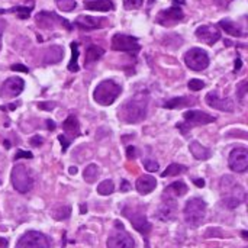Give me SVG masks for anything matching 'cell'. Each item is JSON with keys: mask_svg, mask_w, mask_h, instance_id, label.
<instances>
[{"mask_svg": "<svg viewBox=\"0 0 248 248\" xmlns=\"http://www.w3.org/2000/svg\"><path fill=\"white\" fill-rule=\"evenodd\" d=\"M192 102L185 97V96H179V97H173L171 100L166 102L164 103V108L166 109H182V108H186L187 105H190Z\"/></svg>", "mask_w": 248, "mask_h": 248, "instance_id": "f1b7e54d", "label": "cell"}, {"mask_svg": "<svg viewBox=\"0 0 248 248\" xmlns=\"http://www.w3.org/2000/svg\"><path fill=\"white\" fill-rule=\"evenodd\" d=\"M0 248H7V240L0 238Z\"/></svg>", "mask_w": 248, "mask_h": 248, "instance_id": "816d5d0a", "label": "cell"}, {"mask_svg": "<svg viewBox=\"0 0 248 248\" xmlns=\"http://www.w3.org/2000/svg\"><path fill=\"white\" fill-rule=\"evenodd\" d=\"M58 141L61 142L62 153H64V151H67V148H68V145H70V142H71V141H70L65 135H60V137H58Z\"/></svg>", "mask_w": 248, "mask_h": 248, "instance_id": "b9f144b4", "label": "cell"}, {"mask_svg": "<svg viewBox=\"0 0 248 248\" xmlns=\"http://www.w3.org/2000/svg\"><path fill=\"white\" fill-rule=\"evenodd\" d=\"M185 118V124L186 125H206V124H212L217 121L215 116L206 113V112H202V110H187L185 112L183 115Z\"/></svg>", "mask_w": 248, "mask_h": 248, "instance_id": "2e32d148", "label": "cell"}, {"mask_svg": "<svg viewBox=\"0 0 248 248\" xmlns=\"http://www.w3.org/2000/svg\"><path fill=\"white\" fill-rule=\"evenodd\" d=\"M129 189H131L129 183H128L126 180H122V186H121V190H122V192H128Z\"/></svg>", "mask_w": 248, "mask_h": 248, "instance_id": "bcb514c9", "label": "cell"}, {"mask_svg": "<svg viewBox=\"0 0 248 248\" xmlns=\"http://www.w3.org/2000/svg\"><path fill=\"white\" fill-rule=\"evenodd\" d=\"M206 103L211 108L218 109V110H222V112H232L234 110V102L231 99H222V97H219L214 92H211V93L206 94Z\"/></svg>", "mask_w": 248, "mask_h": 248, "instance_id": "d6986e66", "label": "cell"}, {"mask_svg": "<svg viewBox=\"0 0 248 248\" xmlns=\"http://www.w3.org/2000/svg\"><path fill=\"white\" fill-rule=\"evenodd\" d=\"M183 17H185L183 10L179 6H173L166 10H161L157 15V22L163 26H171V25H176L177 22H180Z\"/></svg>", "mask_w": 248, "mask_h": 248, "instance_id": "7c38bea8", "label": "cell"}, {"mask_svg": "<svg viewBox=\"0 0 248 248\" xmlns=\"http://www.w3.org/2000/svg\"><path fill=\"white\" fill-rule=\"evenodd\" d=\"M219 26H221L227 33H230V35H232V36H243V31L240 29V26H238L235 22L230 20V19H222V20L219 22Z\"/></svg>", "mask_w": 248, "mask_h": 248, "instance_id": "4316f807", "label": "cell"}, {"mask_svg": "<svg viewBox=\"0 0 248 248\" xmlns=\"http://www.w3.org/2000/svg\"><path fill=\"white\" fill-rule=\"evenodd\" d=\"M230 169L235 173H244L248 169V150L244 147H237L231 151L228 158Z\"/></svg>", "mask_w": 248, "mask_h": 248, "instance_id": "30bf717a", "label": "cell"}, {"mask_svg": "<svg viewBox=\"0 0 248 248\" xmlns=\"http://www.w3.org/2000/svg\"><path fill=\"white\" fill-rule=\"evenodd\" d=\"M187 170V167L180 166V164H170L164 171H163V177H170V176H177L180 173H185Z\"/></svg>", "mask_w": 248, "mask_h": 248, "instance_id": "d6a6232c", "label": "cell"}, {"mask_svg": "<svg viewBox=\"0 0 248 248\" xmlns=\"http://www.w3.org/2000/svg\"><path fill=\"white\" fill-rule=\"evenodd\" d=\"M115 190V185L112 180H103L99 186H97V193L102 195V196H109L112 195Z\"/></svg>", "mask_w": 248, "mask_h": 248, "instance_id": "1f68e13d", "label": "cell"}, {"mask_svg": "<svg viewBox=\"0 0 248 248\" xmlns=\"http://www.w3.org/2000/svg\"><path fill=\"white\" fill-rule=\"evenodd\" d=\"M74 25L80 29L84 31H93V29H100L106 25L105 17H94V16H78L74 20Z\"/></svg>", "mask_w": 248, "mask_h": 248, "instance_id": "e0dca14e", "label": "cell"}, {"mask_svg": "<svg viewBox=\"0 0 248 248\" xmlns=\"http://www.w3.org/2000/svg\"><path fill=\"white\" fill-rule=\"evenodd\" d=\"M83 177L87 183H94L96 179L99 177V167L96 164H89L86 169H84V173H83Z\"/></svg>", "mask_w": 248, "mask_h": 248, "instance_id": "f546056e", "label": "cell"}, {"mask_svg": "<svg viewBox=\"0 0 248 248\" xmlns=\"http://www.w3.org/2000/svg\"><path fill=\"white\" fill-rule=\"evenodd\" d=\"M71 215V208L70 206H62V208H58L54 211L52 217L57 219V221H62V219H67L68 217Z\"/></svg>", "mask_w": 248, "mask_h": 248, "instance_id": "e575fe53", "label": "cell"}, {"mask_svg": "<svg viewBox=\"0 0 248 248\" xmlns=\"http://www.w3.org/2000/svg\"><path fill=\"white\" fill-rule=\"evenodd\" d=\"M189 150H190V153L193 154V157H195L196 160H202V161H203V160L211 158V155H212L211 150H209V148H206V147H203V145H202V144H199L198 141L190 142Z\"/></svg>", "mask_w": 248, "mask_h": 248, "instance_id": "cb8c5ba5", "label": "cell"}, {"mask_svg": "<svg viewBox=\"0 0 248 248\" xmlns=\"http://www.w3.org/2000/svg\"><path fill=\"white\" fill-rule=\"evenodd\" d=\"M10 179H12L13 187L19 193H28L29 190H32V187L35 185V179H33L32 171L23 164H16L13 167Z\"/></svg>", "mask_w": 248, "mask_h": 248, "instance_id": "277c9868", "label": "cell"}, {"mask_svg": "<svg viewBox=\"0 0 248 248\" xmlns=\"http://www.w3.org/2000/svg\"><path fill=\"white\" fill-rule=\"evenodd\" d=\"M54 22H57V23H60V25H62L65 29H71V25H70V22L68 20H65L64 17H60L58 15H55V13H52V12H41V13H38V16H36V23L41 26V28H52L54 26Z\"/></svg>", "mask_w": 248, "mask_h": 248, "instance_id": "5bb4252c", "label": "cell"}, {"mask_svg": "<svg viewBox=\"0 0 248 248\" xmlns=\"http://www.w3.org/2000/svg\"><path fill=\"white\" fill-rule=\"evenodd\" d=\"M16 13L20 19H28L31 12H32V6H16V7H12L9 10H0V13Z\"/></svg>", "mask_w": 248, "mask_h": 248, "instance_id": "4dcf8cb0", "label": "cell"}, {"mask_svg": "<svg viewBox=\"0 0 248 248\" xmlns=\"http://www.w3.org/2000/svg\"><path fill=\"white\" fill-rule=\"evenodd\" d=\"M142 3H144V0H124V6H125V9H128V10L138 9V7L142 6Z\"/></svg>", "mask_w": 248, "mask_h": 248, "instance_id": "f35d334b", "label": "cell"}, {"mask_svg": "<svg viewBox=\"0 0 248 248\" xmlns=\"http://www.w3.org/2000/svg\"><path fill=\"white\" fill-rule=\"evenodd\" d=\"M55 4H57V7H58L60 10H62V12H71V10H74L76 6H77L76 0H55Z\"/></svg>", "mask_w": 248, "mask_h": 248, "instance_id": "836d02e7", "label": "cell"}, {"mask_svg": "<svg viewBox=\"0 0 248 248\" xmlns=\"http://www.w3.org/2000/svg\"><path fill=\"white\" fill-rule=\"evenodd\" d=\"M31 145L32 147H41L42 144H44V138L42 137H39V135H35V137H32L31 138Z\"/></svg>", "mask_w": 248, "mask_h": 248, "instance_id": "60d3db41", "label": "cell"}, {"mask_svg": "<svg viewBox=\"0 0 248 248\" xmlns=\"http://www.w3.org/2000/svg\"><path fill=\"white\" fill-rule=\"evenodd\" d=\"M110 46L113 51H122V52H129V54H137L141 49V45L135 36L124 35V33L113 35Z\"/></svg>", "mask_w": 248, "mask_h": 248, "instance_id": "52a82bcc", "label": "cell"}, {"mask_svg": "<svg viewBox=\"0 0 248 248\" xmlns=\"http://www.w3.org/2000/svg\"><path fill=\"white\" fill-rule=\"evenodd\" d=\"M176 209H177V205H176L174 199L164 198V202L160 205L158 211L155 212V218L160 221H164V222L171 221L176 217Z\"/></svg>", "mask_w": 248, "mask_h": 248, "instance_id": "ac0fdd59", "label": "cell"}, {"mask_svg": "<svg viewBox=\"0 0 248 248\" xmlns=\"http://www.w3.org/2000/svg\"><path fill=\"white\" fill-rule=\"evenodd\" d=\"M87 212V208H84V206H81V214H86Z\"/></svg>", "mask_w": 248, "mask_h": 248, "instance_id": "db71d44e", "label": "cell"}, {"mask_svg": "<svg viewBox=\"0 0 248 248\" xmlns=\"http://www.w3.org/2000/svg\"><path fill=\"white\" fill-rule=\"evenodd\" d=\"M10 70L12 71H20V73H29V68L22 65V64H13V65H10Z\"/></svg>", "mask_w": 248, "mask_h": 248, "instance_id": "7bdbcfd3", "label": "cell"}, {"mask_svg": "<svg viewBox=\"0 0 248 248\" xmlns=\"http://www.w3.org/2000/svg\"><path fill=\"white\" fill-rule=\"evenodd\" d=\"M240 68H241V58H237V60H235V68H234V70L238 71Z\"/></svg>", "mask_w": 248, "mask_h": 248, "instance_id": "f907efd6", "label": "cell"}, {"mask_svg": "<svg viewBox=\"0 0 248 248\" xmlns=\"http://www.w3.org/2000/svg\"><path fill=\"white\" fill-rule=\"evenodd\" d=\"M105 54V49L97 46V45H90L86 49V58H84V64L86 65H92L93 62H96L99 58H102Z\"/></svg>", "mask_w": 248, "mask_h": 248, "instance_id": "484cf974", "label": "cell"}, {"mask_svg": "<svg viewBox=\"0 0 248 248\" xmlns=\"http://www.w3.org/2000/svg\"><path fill=\"white\" fill-rule=\"evenodd\" d=\"M71 73H77L80 70L78 67V42H71V60L67 67Z\"/></svg>", "mask_w": 248, "mask_h": 248, "instance_id": "83f0119b", "label": "cell"}, {"mask_svg": "<svg viewBox=\"0 0 248 248\" xmlns=\"http://www.w3.org/2000/svg\"><path fill=\"white\" fill-rule=\"evenodd\" d=\"M108 248H135V241L132 237L121 228V231H115L108 238Z\"/></svg>", "mask_w": 248, "mask_h": 248, "instance_id": "4fadbf2b", "label": "cell"}, {"mask_svg": "<svg viewBox=\"0 0 248 248\" xmlns=\"http://www.w3.org/2000/svg\"><path fill=\"white\" fill-rule=\"evenodd\" d=\"M196 36L199 41H202L208 45H214L215 42H218L221 39V32L214 25H202L196 29Z\"/></svg>", "mask_w": 248, "mask_h": 248, "instance_id": "9a60e30c", "label": "cell"}, {"mask_svg": "<svg viewBox=\"0 0 248 248\" xmlns=\"http://www.w3.org/2000/svg\"><path fill=\"white\" fill-rule=\"evenodd\" d=\"M33 155H32V153H29V151H17L16 153V155H15V160H19V158H32Z\"/></svg>", "mask_w": 248, "mask_h": 248, "instance_id": "ee69618b", "label": "cell"}, {"mask_svg": "<svg viewBox=\"0 0 248 248\" xmlns=\"http://www.w3.org/2000/svg\"><path fill=\"white\" fill-rule=\"evenodd\" d=\"M4 26H6L4 20H1V19H0V48H1V36H3V31H4Z\"/></svg>", "mask_w": 248, "mask_h": 248, "instance_id": "7dc6e473", "label": "cell"}, {"mask_svg": "<svg viewBox=\"0 0 248 248\" xmlns=\"http://www.w3.org/2000/svg\"><path fill=\"white\" fill-rule=\"evenodd\" d=\"M77 173V167H71L70 169V174H76Z\"/></svg>", "mask_w": 248, "mask_h": 248, "instance_id": "f5cc1de1", "label": "cell"}, {"mask_svg": "<svg viewBox=\"0 0 248 248\" xmlns=\"http://www.w3.org/2000/svg\"><path fill=\"white\" fill-rule=\"evenodd\" d=\"M206 217V203L201 198H192L185 206V219L187 225L196 228L199 227Z\"/></svg>", "mask_w": 248, "mask_h": 248, "instance_id": "5b68a950", "label": "cell"}, {"mask_svg": "<svg viewBox=\"0 0 248 248\" xmlns=\"http://www.w3.org/2000/svg\"><path fill=\"white\" fill-rule=\"evenodd\" d=\"M187 193V186L183 183V182H174L171 183L170 186L166 187L164 193H163V198H169V199H174V198H180L183 195Z\"/></svg>", "mask_w": 248, "mask_h": 248, "instance_id": "7402d4cb", "label": "cell"}, {"mask_svg": "<svg viewBox=\"0 0 248 248\" xmlns=\"http://www.w3.org/2000/svg\"><path fill=\"white\" fill-rule=\"evenodd\" d=\"M155 186H157V180H155V177H153L150 174L141 176L137 180V183H135V187H137V190H138L140 195H148V193H151L155 189Z\"/></svg>", "mask_w": 248, "mask_h": 248, "instance_id": "ffe728a7", "label": "cell"}, {"mask_svg": "<svg viewBox=\"0 0 248 248\" xmlns=\"http://www.w3.org/2000/svg\"><path fill=\"white\" fill-rule=\"evenodd\" d=\"M25 89V81L20 77H9L0 87L1 97H16Z\"/></svg>", "mask_w": 248, "mask_h": 248, "instance_id": "8fae6325", "label": "cell"}, {"mask_svg": "<svg viewBox=\"0 0 248 248\" xmlns=\"http://www.w3.org/2000/svg\"><path fill=\"white\" fill-rule=\"evenodd\" d=\"M121 92H122L121 84H118L113 80H103L94 89V94L93 96H94V100L99 105L109 106V105H112L118 99Z\"/></svg>", "mask_w": 248, "mask_h": 248, "instance_id": "3957f363", "label": "cell"}, {"mask_svg": "<svg viewBox=\"0 0 248 248\" xmlns=\"http://www.w3.org/2000/svg\"><path fill=\"white\" fill-rule=\"evenodd\" d=\"M51 240L38 231L25 232L16 243V248H49Z\"/></svg>", "mask_w": 248, "mask_h": 248, "instance_id": "8992f818", "label": "cell"}, {"mask_svg": "<svg viewBox=\"0 0 248 248\" xmlns=\"http://www.w3.org/2000/svg\"><path fill=\"white\" fill-rule=\"evenodd\" d=\"M124 215L131 221L132 227L142 235H148L151 231V224L147 221V217L142 211L140 209H129L124 208Z\"/></svg>", "mask_w": 248, "mask_h": 248, "instance_id": "9c48e42d", "label": "cell"}, {"mask_svg": "<svg viewBox=\"0 0 248 248\" xmlns=\"http://www.w3.org/2000/svg\"><path fill=\"white\" fill-rule=\"evenodd\" d=\"M46 126H48V129H49V131H54V129H55V124H54L51 119H48V121H46Z\"/></svg>", "mask_w": 248, "mask_h": 248, "instance_id": "681fc988", "label": "cell"}, {"mask_svg": "<svg viewBox=\"0 0 248 248\" xmlns=\"http://www.w3.org/2000/svg\"><path fill=\"white\" fill-rule=\"evenodd\" d=\"M193 183H195L198 187H203V186H205V180H203V179H195Z\"/></svg>", "mask_w": 248, "mask_h": 248, "instance_id": "c3c4849f", "label": "cell"}, {"mask_svg": "<svg viewBox=\"0 0 248 248\" xmlns=\"http://www.w3.org/2000/svg\"><path fill=\"white\" fill-rule=\"evenodd\" d=\"M54 106H55L54 102H39V103H38V108L42 109V110H52Z\"/></svg>", "mask_w": 248, "mask_h": 248, "instance_id": "ab89813d", "label": "cell"}, {"mask_svg": "<svg viewBox=\"0 0 248 248\" xmlns=\"http://www.w3.org/2000/svg\"><path fill=\"white\" fill-rule=\"evenodd\" d=\"M144 167H145V170L150 171V173H155V171H158V169H160L158 163H157L155 160H151V158L144 160Z\"/></svg>", "mask_w": 248, "mask_h": 248, "instance_id": "8d00e7d4", "label": "cell"}, {"mask_svg": "<svg viewBox=\"0 0 248 248\" xmlns=\"http://www.w3.org/2000/svg\"><path fill=\"white\" fill-rule=\"evenodd\" d=\"M126 155H128L129 160L135 158V157H137V148H135V147H128V148H126Z\"/></svg>", "mask_w": 248, "mask_h": 248, "instance_id": "f6af8a7d", "label": "cell"}, {"mask_svg": "<svg viewBox=\"0 0 248 248\" xmlns=\"http://www.w3.org/2000/svg\"><path fill=\"white\" fill-rule=\"evenodd\" d=\"M185 62L186 65L193 71H202L206 70L209 65V57L208 54L201 48H192L185 54Z\"/></svg>", "mask_w": 248, "mask_h": 248, "instance_id": "ba28073f", "label": "cell"}, {"mask_svg": "<svg viewBox=\"0 0 248 248\" xmlns=\"http://www.w3.org/2000/svg\"><path fill=\"white\" fill-rule=\"evenodd\" d=\"M84 7L94 12H110L115 9V4L110 0H87L84 1Z\"/></svg>", "mask_w": 248, "mask_h": 248, "instance_id": "44dd1931", "label": "cell"}, {"mask_svg": "<svg viewBox=\"0 0 248 248\" xmlns=\"http://www.w3.org/2000/svg\"><path fill=\"white\" fill-rule=\"evenodd\" d=\"M247 90H248L247 80H243V81L238 84V87H237V94H238V99L241 100V103L244 102V97L247 96Z\"/></svg>", "mask_w": 248, "mask_h": 248, "instance_id": "74e56055", "label": "cell"}, {"mask_svg": "<svg viewBox=\"0 0 248 248\" xmlns=\"http://www.w3.org/2000/svg\"><path fill=\"white\" fill-rule=\"evenodd\" d=\"M62 57H64V49L60 45H52L46 49L44 61L45 64H57L62 60Z\"/></svg>", "mask_w": 248, "mask_h": 248, "instance_id": "603a6c76", "label": "cell"}, {"mask_svg": "<svg viewBox=\"0 0 248 248\" xmlns=\"http://www.w3.org/2000/svg\"><path fill=\"white\" fill-rule=\"evenodd\" d=\"M147 106H148V94L147 93H137L129 100L124 103L119 110V116L126 124H138L147 116Z\"/></svg>", "mask_w": 248, "mask_h": 248, "instance_id": "6da1fadb", "label": "cell"}, {"mask_svg": "<svg viewBox=\"0 0 248 248\" xmlns=\"http://www.w3.org/2000/svg\"><path fill=\"white\" fill-rule=\"evenodd\" d=\"M221 193H222V203L230 209L240 206L246 201V190L231 176L222 177Z\"/></svg>", "mask_w": 248, "mask_h": 248, "instance_id": "7a4b0ae2", "label": "cell"}, {"mask_svg": "<svg viewBox=\"0 0 248 248\" xmlns=\"http://www.w3.org/2000/svg\"><path fill=\"white\" fill-rule=\"evenodd\" d=\"M187 87L192 90V92H199L205 87V83L199 78H192L189 83H187Z\"/></svg>", "mask_w": 248, "mask_h": 248, "instance_id": "d590c367", "label": "cell"}, {"mask_svg": "<svg viewBox=\"0 0 248 248\" xmlns=\"http://www.w3.org/2000/svg\"><path fill=\"white\" fill-rule=\"evenodd\" d=\"M62 129L65 131L67 135H70L71 138L73 137H78L80 135V124L77 121L76 116L70 115L64 122H62Z\"/></svg>", "mask_w": 248, "mask_h": 248, "instance_id": "d4e9b609", "label": "cell"}]
</instances>
